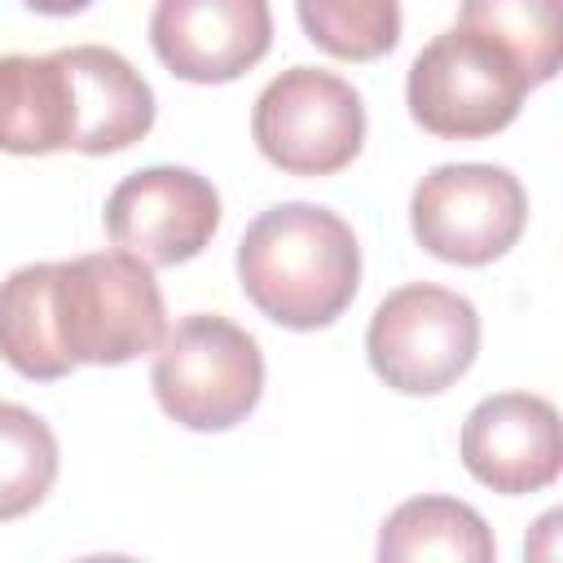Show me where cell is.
I'll return each mask as SVG.
<instances>
[{"instance_id":"ac0fdd59","label":"cell","mask_w":563,"mask_h":563,"mask_svg":"<svg viewBox=\"0 0 563 563\" xmlns=\"http://www.w3.org/2000/svg\"><path fill=\"white\" fill-rule=\"evenodd\" d=\"M22 4L35 9V13H48V18H70V13L88 9L92 0H22Z\"/></svg>"},{"instance_id":"3957f363","label":"cell","mask_w":563,"mask_h":563,"mask_svg":"<svg viewBox=\"0 0 563 563\" xmlns=\"http://www.w3.org/2000/svg\"><path fill=\"white\" fill-rule=\"evenodd\" d=\"M150 387L172 422L189 431H229L260 405L264 356L229 317L189 312L158 339Z\"/></svg>"},{"instance_id":"7c38bea8","label":"cell","mask_w":563,"mask_h":563,"mask_svg":"<svg viewBox=\"0 0 563 563\" xmlns=\"http://www.w3.org/2000/svg\"><path fill=\"white\" fill-rule=\"evenodd\" d=\"M79 92V154H119L154 128V88L141 70L101 44L62 48Z\"/></svg>"},{"instance_id":"ba28073f","label":"cell","mask_w":563,"mask_h":563,"mask_svg":"<svg viewBox=\"0 0 563 563\" xmlns=\"http://www.w3.org/2000/svg\"><path fill=\"white\" fill-rule=\"evenodd\" d=\"M220 229V194L189 167H141L106 198V233L150 268L194 260Z\"/></svg>"},{"instance_id":"52a82bcc","label":"cell","mask_w":563,"mask_h":563,"mask_svg":"<svg viewBox=\"0 0 563 563\" xmlns=\"http://www.w3.org/2000/svg\"><path fill=\"white\" fill-rule=\"evenodd\" d=\"M409 224L418 246L435 260L479 268L519 242L528 224V194L506 167L444 163L418 180L409 198Z\"/></svg>"},{"instance_id":"277c9868","label":"cell","mask_w":563,"mask_h":563,"mask_svg":"<svg viewBox=\"0 0 563 563\" xmlns=\"http://www.w3.org/2000/svg\"><path fill=\"white\" fill-rule=\"evenodd\" d=\"M528 88L523 70L493 40L449 26L413 57L405 97L422 132L440 141H479L515 123Z\"/></svg>"},{"instance_id":"e0dca14e","label":"cell","mask_w":563,"mask_h":563,"mask_svg":"<svg viewBox=\"0 0 563 563\" xmlns=\"http://www.w3.org/2000/svg\"><path fill=\"white\" fill-rule=\"evenodd\" d=\"M303 35L343 62H374L400 40V0H295Z\"/></svg>"},{"instance_id":"30bf717a","label":"cell","mask_w":563,"mask_h":563,"mask_svg":"<svg viewBox=\"0 0 563 563\" xmlns=\"http://www.w3.org/2000/svg\"><path fill=\"white\" fill-rule=\"evenodd\" d=\"M466 471L506 497L550 488L563 466L559 409L532 391H497L479 400L462 422Z\"/></svg>"},{"instance_id":"2e32d148","label":"cell","mask_w":563,"mask_h":563,"mask_svg":"<svg viewBox=\"0 0 563 563\" xmlns=\"http://www.w3.org/2000/svg\"><path fill=\"white\" fill-rule=\"evenodd\" d=\"M57 479V435L26 405L0 400V523L31 515Z\"/></svg>"},{"instance_id":"5b68a950","label":"cell","mask_w":563,"mask_h":563,"mask_svg":"<svg viewBox=\"0 0 563 563\" xmlns=\"http://www.w3.org/2000/svg\"><path fill=\"white\" fill-rule=\"evenodd\" d=\"M365 352L387 387L405 396H435L471 369L479 352V312L457 290L409 282L374 308Z\"/></svg>"},{"instance_id":"9c48e42d","label":"cell","mask_w":563,"mask_h":563,"mask_svg":"<svg viewBox=\"0 0 563 563\" xmlns=\"http://www.w3.org/2000/svg\"><path fill=\"white\" fill-rule=\"evenodd\" d=\"M158 62L189 84H229L273 44L268 0H158L150 13Z\"/></svg>"},{"instance_id":"8992f818","label":"cell","mask_w":563,"mask_h":563,"mask_svg":"<svg viewBox=\"0 0 563 563\" xmlns=\"http://www.w3.org/2000/svg\"><path fill=\"white\" fill-rule=\"evenodd\" d=\"M251 136L290 176H334L365 145V106L343 75L290 66L260 92Z\"/></svg>"},{"instance_id":"9a60e30c","label":"cell","mask_w":563,"mask_h":563,"mask_svg":"<svg viewBox=\"0 0 563 563\" xmlns=\"http://www.w3.org/2000/svg\"><path fill=\"white\" fill-rule=\"evenodd\" d=\"M559 9L563 0H462L457 26L493 40L537 88V84H550L563 62Z\"/></svg>"},{"instance_id":"7a4b0ae2","label":"cell","mask_w":563,"mask_h":563,"mask_svg":"<svg viewBox=\"0 0 563 563\" xmlns=\"http://www.w3.org/2000/svg\"><path fill=\"white\" fill-rule=\"evenodd\" d=\"M53 325L75 365H128L163 339V290L132 251H92L53 273Z\"/></svg>"},{"instance_id":"6da1fadb","label":"cell","mask_w":563,"mask_h":563,"mask_svg":"<svg viewBox=\"0 0 563 563\" xmlns=\"http://www.w3.org/2000/svg\"><path fill=\"white\" fill-rule=\"evenodd\" d=\"M246 299L286 330H321L356 299L361 246L343 216L317 202L260 211L238 242Z\"/></svg>"},{"instance_id":"5bb4252c","label":"cell","mask_w":563,"mask_h":563,"mask_svg":"<svg viewBox=\"0 0 563 563\" xmlns=\"http://www.w3.org/2000/svg\"><path fill=\"white\" fill-rule=\"evenodd\" d=\"M53 273L57 264H26L0 282V356L35 383L75 369L53 325Z\"/></svg>"},{"instance_id":"4fadbf2b","label":"cell","mask_w":563,"mask_h":563,"mask_svg":"<svg viewBox=\"0 0 563 563\" xmlns=\"http://www.w3.org/2000/svg\"><path fill=\"white\" fill-rule=\"evenodd\" d=\"M497 541L484 515L457 497H413L400 501L378 532L383 563H418V559H449V563H488Z\"/></svg>"},{"instance_id":"8fae6325","label":"cell","mask_w":563,"mask_h":563,"mask_svg":"<svg viewBox=\"0 0 563 563\" xmlns=\"http://www.w3.org/2000/svg\"><path fill=\"white\" fill-rule=\"evenodd\" d=\"M79 92L75 75L57 53L0 57V150L4 154H57L75 150Z\"/></svg>"}]
</instances>
